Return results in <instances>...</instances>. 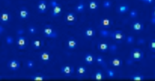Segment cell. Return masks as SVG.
Returning a JSON list of instances; mask_svg holds the SVG:
<instances>
[{"label": "cell", "mask_w": 155, "mask_h": 81, "mask_svg": "<svg viewBox=\"0 0 155 81\" xmlns=\"http://www.w3.org/2000/svg\"><path fill=\"white\" fill-rule=\"evenodd\" d=\"M50 5L51 7V15L52 17L57 18L61 15L62 7L60 3L58 2L56 0H51L50 2Z\"/></svg>", "instance_id": "obj_1"}, {"label": "cell", "mask_w": 155, "mask_h": 81, "mask_svg": "<svg viewBox=\"0 0 155 81\" xmlns=\"http://www.w3.org/2000/svg\"><path fill=\"white\" fill-rule=\"evenodd\" d=\"M42 34L44 36L48 38H56L58 37V32L51 25H45L42 29Z\"/></svg>", "instance_id": "obj_2"}, {"label": "cell", "mask_w": 155, "mask_h": 81, "mask_svg": "<svg viewBox=\"0 0 155 81\" xmlns=\"http://www.w3.org/2000/svg\"><path fill=\"white\" fill-rule=\"evenodd\" d=\"M130 57L133 62H140L144 57V53L140 49L134 48L131 51Z\"/></svg>", "instance_id": "obj_3"}, {"label": "cell", "mask_w": 155, "mask_h": 81, "mask_svg": "<svg viewBox=\"0 0 155 81\" xmlns=\"http://www.w3.org/2000/svg\"><path fill=\"white\" fill-rule=\"evenodd\" d=\"M112 39L117 44H120L125 40V34L121 30H115L111 32V36Z\"/></svg>", "instance_id": "obj_4"}, {"label": "cell", "mask_w": 155, "mask_h": 81, "mask_svg": "<svg viewBox=\"0 0 155 81\" xmlns=\"http://www.w3.org/2000/svg\"><path fill=\"white\" fill-rule=\"evenodd\" d=\"M64 22L68 25H74L78 21V16L75 13L72 11L67 12L64 17Z\"/></svg>", "instance_id": "obj_5"}, {"label": "cell", "mask_w": 155, "mask_h": 81, "mask_svg": "<svg viewBox=\"0 0 155 81\" xmlns=\"http://www.w3.org/2000/svg\"><path fill=\"white\" fill-rule=\"evenodd\" d=\"M15 42L18 49L21 50L25 49L28 45V40L27 37L23 35L18 36L16 39Z\"/></svg>", "instance_id": "obj_6"}, {"label": "cell", "mask_w": 155, "mask_h": 81, "mask_svg": "<svg viewBox=\"0 0 155 81\" xmlns=\"http://www.w3.org/2000/svg\"><path fill=\"white\" fill-rule=\"evenodd\" d=\"M60 71L64 76L71 77L74 73V68L71 65H64L61 67Z\"/></svg>", "instance_id": "obj_7"}, {"label": "cell", "mask_w": 155, "mask_h": 81, "mask_svg": "<svg viewBox=\"0 0 155 81\" xmlns=\"http://www.w3.org/2000/svg\"><path fill=\"white\" fill-rule=\"evenodd\" d=\"M38 57L41 62L44 64H47L48 63L52 58L51 53L48 51H42L39 52L38 54Z\"/></svg>", "instance_id": "obj_8"}, {"label": "cell", "mask_w": 155, "mask_h": 81, "mask_svg": "<svg viewBox=\"0 0 155 81\" xmlns=\"http://www.w3.org/2000/svg\"><path fill=\"white\" fill-rule=\"evenodd\" d=\"M12 20V15L6 10L0 12V24L2 25H7Z\"/></svg>", "instance_id": "obj_9"}, {"label": "cell", "mask_w": 155, "mask_h": 81, "mask_svg": "<svg viewBox=\"0 0 155 81\" xmlns=\"http://www.w3.org/2000/svg\"><path fill=\"white\" fill-rule=\"evenodd\" d=\"M7 67L8 69L12 71H16L18 70L21 67V63L20 62L15 59H12L9 60L7 63Z\"/></svg>", "instance_id": "obj_10"}, {"label": "cell", "mask_w": 155, "mask_h": 81, "mask_svg": "<svg viewBox=\"0 0 155 81\" xmlns=\"http://www.w3.org/2000/svg\"><path fill=\"white\" fill-rule=\"evenodd\" d=\"M99 25L101 28L109 29L113 25V21L110 18L104 17L102 18L99 22Z\"/></svg>", "instance_id": "obj_11"}, {"label": "cell", "mask_w": 155, "mask_h": 81, "mask_svg": "<svg viewBox=\"0 0 155 81\" xmlns=\"http://www.w3.org/2000/svg\"><path fill=\"white\" fill-rule=\"evenodd\" d=\"M48 5L45 0H39L38 2L36 8L38 13L41 14L45 13L48 10Z\"/></svg>", "instance_id": "obj_12"}, {"label": "cell", "mask_w": 155, "mask_h": 81, "mask_svg": "<svg viewBox=\"0 0 155 81\" xmlns=\"http://www.w3.org/2000/svg\"><path fill=\"white\" fill-rule=\"evenodd\" d=\"M65 46L68 50H75L78 47V42L74 37H69L65 42Z\"/></svg>", "instance_id": "obj_13"}, {"label": "cell", "mask_w": 155, "mask_h": 81, "mask_svg": "<svg viewBox=\"0 0 155 81\" xmlns=\"http://www.w3.org/2000/svg\"><path fill=\"white\" fill-rule=\"evenodd\" d=\"M31 45L35 50L42 48L44 45V41L40 37H36L31 40Z\"/></svg>", "instance_id": "obj_14"}, {"label": "cell", "mask_w": 155, "mask_h": 81, "mask_svg": "<svg viewBox=\"0 0 155 81\" xmlns=\"http://www.w3.org/2000/svg\"><path fill=\"white\" fill-rule=\"evenodd\" d=\"M30 16V13L28 9L23 6L21 7L19 10V17L22 20H26Z\"/></svg>", "instance_id": "obj_15"}, {"label": "cell", "mask_w": 155, "mask_h": 81, "mask_svg": "<svg viewBox=\"0 0 155 81\" xmlns=\"http://www.w3.org/2000/svg\"><path fill=\"white\" fill-rule=\"evenodd\" d=\"M109 64L113 68H120L123 64V61L121 58L118 57H114L110 59Z\"/></svg>", "instance_id": "obj_16"}, {"label": "cell", "mask_w": 155, "mask_h": 81, "mask_svg": "<svg viewBox=\"0 0 155 81\" xmlns=\"http://www.w3.org/2000/svg\"><path fill=\"white\" fill-rule=\"evenodd\" d=\"M29 79L33 81H44L48 80L49 77L48 76H46L45 74H41V73H36L32 75H30L28 76Z\"/></svg>", "instance_id": "obj_17"}, {"label": "cell", "mask_w": 155, "mask_h": 81, "mask_svg": "<svg viewBox=\"0 0 155 81\" xmlns=\"http://www.w3.org/2000/svg\"><path fill=\"white\" fill-rule=\"evenodd\" d=\"M84 36L87 39H91L96 35V30L93 27H87L84 31Z\"/></svg>", "instance_id": "obj_18"}, {"label": "cell", "mask_w": 155, "mask_h": 81, "mask_svg": "<svg viewBox=\"0 0 155 81\" xmlns=\"http://www.w3.org/2000/svg\"><path fill=\"white\" fill-rule=\"evenodd\" d=\"M131 28L133 30L136 32L142 31L144 28V25L142 22L139 21H133L131 24Z\"/></svg>", "instance_id": "obj_19"}, {"label": "cell", "mask_w": 155, "mask_h": 81, "mask_svg": "<svg viewBox=\"0 0 155 81\" xmlns=\"http://www.w3.org/2000/svg\"><path fill=\"white\" fill-rule=\"evenodd\" d=\"M91 79L95 80H102L105 79V75L102 70H97L92 74Z\"/></svg>", "instance_id": "obj_20"}, {"label": "cell", "mask_w": 155, "mask_h": 81, "mask_svg": "<svg viewBox=\"0 0 155 81\" xmlns=\"http://www.w3.org/2000/svg\"><path fill=\"white\" fill-rule=\"evenodd\" d=\"M109 44L104 41H100L97 44V48L101 53H105L108 50Z\"/></svg>", "instance_id": "obj_21"}, {"label": "cell", "mask_w": 155, "mask_h": 81, "mask_svg": "<svg viewBox=\"0 0 155 81\" xmlns=\"http://www.w3.org/2000/svg\"><path fill=\"white\" fill-rule=\"evenodd\" d=\"M116 11L119 14H124L130 10V7L128 5L125 4H119L116 7Z\"/></svg>", "instance_id": "obj_22"}, {"label": "cell", "mask_w": 155, "mask_h": 81, "mask_svg": "<svg viewBox=\"0 0 155 81\" xmlns=\"http://www.w3.org/2000/svg\"><path fill=\"white\" fill-rule=\"evenodd\" d=\"M84 60L87 65H92L95 61V56L91 53H87L84 56Z\"/></svg>", "instance_id": "obj_23"}, {"label": "cell", "mask_w": 155, "mask_h": 81, "mask_svg": "<svg viewBox=\"0 0 155 81\" xmlns=\"http://www.w3.org/2000/svg\"><path fill=\"white\" fill-rule=\"evenodd\" d=\"M76 73L78 77H84L87 74V68L84 65L78 66L76 68Z\"/></svg>", "instance_id": "obj_24"}, {"label": "cell", "mask_w": 155, "mask_h": 81, "mask_svg": "<svg viewBox=\"0 0 155 81\" xmlns=\"http://www.w3.org/2000/svg\"><path fill=\"white\" fill-rule=\"evenodd\" d=\"M95 61L96 62V63L100 65L101 66H102V68L106 69L107 68V63L105 60V59H104V57L101 56V55H98L96 57H95Z\"/></svg>", "instance_id": "obj_25"}, {"label": "cell", "mask_w": 155, "mask_h": 81, "mask_svg": "<svg viewBox=\"0 0 155 81\" xmlns=\"http://www.w3.org/2000/svg\"><path fill=\"white\" fill-rule=\"evenodd\" d=\"M99 6V4L96 0H90L88 3L89 9L92 11H95L97 10Z\"/></svg>", "instance_id": "obj_26"}, {"label": "cell", "mask_w": 155, "mask_h": 81, "mask_svg": "<svg viewBox=\"0 0 155 81\" xmlns=\"http://www.w3.org/2000/svg\"><path fill=\"white\" fill-rule=\"evenodd\" d=\"M129 78L134 81H142L145 80V76L140 73H134L129 76Z\"/></svg>", "instance_id": "obj_27"}, {"label": "cell", "mask_w": 155, "mask_h": 81, "mask_svg": "<svg viewBox=\"0 0 155 81\" xmlns=\"http://www.w3.org/2000/svg\"><path fill=\"white\" fill-rule=\"evenodd\" d=\"M85 4L82 2H79V3H78L76 6L74 7V9L75 10V11L76 13H82L84 10H85Z\"/></svg>", "instance_id": "obj_28"}, {"label": "cell", "mask_w": 155, "mask_h": 81, "mask_svg": "<svg viewBox=\"0 0 155 81\" xmlns=\"http://www.w3.org/2000/svg\"><path fill=\"white\" fill-rule=\"evenodd\" d=\"M111 31H110L108 29H105V28H101L99 30V34L103 37H108L111 36Z\"/></svg>", "instance_id": "obj_29"}, {"label": "cell", "mask_w": 155, "mask_h": 81, "mask_svg": "<svg viewBox=\"0 0 155 81\" xmlns=\"http://www.w3.org/2000/svg\"><path fill=\"white\" fill-rule=\"evenodd\" d=\"M106 74L109 79H114L116 77V71L112 68H106Z\"/></svg>", "instance_id": "obj_30"}, {"label": "cell", "mask_w": 155, "mask_h": 81, "mask_svg": "<svg viewBox=\"0 0 155 81\" xmlns=\"http://www.w3.org/2000/svg\"><path fill=\"white\" fill-rule=\"evenodd\" d=\"M27 31L31 35L36 34L37 33V28L33 25H29L27 27Z\"/></svg>", "instance_id": "obj_31"}, {"label": "cell", "mask_w": 155, "mask_h": 81, "mask_svg": "<svg viewBox=\"0 0 155 81\" xmlns=\"http://www.w3.org/2000/svg\"><path fill=\"white\" fill-rule=\"evenodd\" d=\"M112 6V2L111 0H104L102 2V7L106 9L110 8Z\"/></svg>", "instance_id": "obj_32"}, {"label": "cell", "mask_w": 155, "mask_h": 81, "mask_svg": "<svg viewBox=\"0 0 155 81\" xmlns=\"http://www.w3.org/2000/svg\"><path fill=\"white\" fill-rule=\"evenodd\" d=\"M148 48L151 51L155 53V39H153L149 42Z\"/></svg>", "instance_id": "obj_33"}, {"label": "cell", "mask_w": 155, "mask_h": 81, "mask_svg": "<svg viewBox=\"0 0 155 81\" xmlns=\"http://www.w3.org/2000/svg\"><path fill=\"white\" fill-rule=\"evenodd\" d=\"M108 50L112 53H115L117 50V46L115 44H109Z\"/></svg>", "instance_id": "obj_34"}, {"label": "cell", "mask_w": 155, "mask_h": 81, "mask_svg": "<svg viewBox=\"0 0 155 81\" xmlns=\"http://www.w3.org/2000/svg\"><path fill=\"white\" fill-rule=\"evenodd\" d=\"M129 16L130 18H137V16H138V11L136 9H131V10H130L129 12Z\"/></svg>", "instance_id": "obj_35"}, {"label": "cell", "mask_w": 155, "mask_h": 81, "mask_svg": "<svg viewBox=\"0 0 155 81\" xmlns=\"http://www.w3.org/2000/svg\"><path fill=\"white\" fill-rule=\"evenodd\" d=\"M125 41L128 44H130V45L132 44L134 42V37L132 35H129L128 36L125 37Z\"/></svg>", "instance_id": "obj_36"}, {"label": "cell", "mask_w": 155, "mask_h": 81, "mask_svg": "<svg viewBox=\"0 0 155 81\" xmlns=\"http://www.w3.org/2000/svg\"><path fill=\"white\" fill-rule=\"evenodd\" d=\"M35 62L33 60L28 59L26 61V66L28 69H33L35 66Z\"/></svg>", "instance_id": "obj_37"}, {"label": "cell", "mask_w": 155, "mask_h": 81, "mask_svg": "<svg viewBox=\"0 0 155 81\" xmlns=\"http://www.w3.org/2000/svg\"><path fill=\"white\" fill-rule=\"evenodd\" d=\"M5 40H6V42L8 44H12L13 43V41H14V39L11 36H7L6 37V39H5Z\"/></svg>", "instance_id": "obj_38"}, {"label": "cell", "mask_w": 155, "mask_h": 81, "mask_svg": "<svg viewBox=\"0 0 155 81\" xmlns=\"http://www.w3.org/2000/svg\"><path fill=\"white\" fill-rule=\"evenodd\" d=\"M140 1H142V2H144L148 4H151L154 2V0H140Z\"/></svg>", "instance_id": "obj_39"}, {"label": "cell", "mask_w": 155, "mask_h": 81, "mask_svg": "<svg viewBox=\"0 0 155 81\" xmlns=\"http://www.w3.org/2000/svg\"><path fill=\"white\" fill-rule=\"evenodd\" d=\"M4 31V28L3 27V25L2 24H0V34H2L3 33Z\"/></svg>", "instance_id": "obj_40"}, {"label": "cell", "mask_w": 155, "mask_h": 81, "mask_svg": "<svg viewBox=\"0 0 155 81\" xmlns=\"http://www.w3.org/2000/svg\"><path fill=\"white\" fill-rule=\"evenodd\" d=\"M150 21H151V23L153 25H155V17H153L151 16V19H150Z\"/></svg>", "instance_id": "obj_41"}, {"label": "cell", "mask_w": 155, "mask_h": 81, "mask_svg": "<svg viewBox=\"0 0 155 81\" xmlns=\"http://www.w3.org/2000/svg\"><path fill=\"white\" fill-rule=\"evenodd\" d=\"M151 16L153 17H155V6L154 7L153 10H152V12H151Z\"/></svg>", "instance_id": "obj_42"}, {"label": "cell", "mask_w": 155, "mask_h": 81, "mask_svg": "<svg viewBox=\"0 0 155 81\" xmlns=\"http://www.w3.org/2000/svg\"><path fill=\"white\" fill-rule=\"evenodd\" d=\"M154 77H155V72H154Z\"/></svg>", "instance_id": "obj_43"}]
</instances>
